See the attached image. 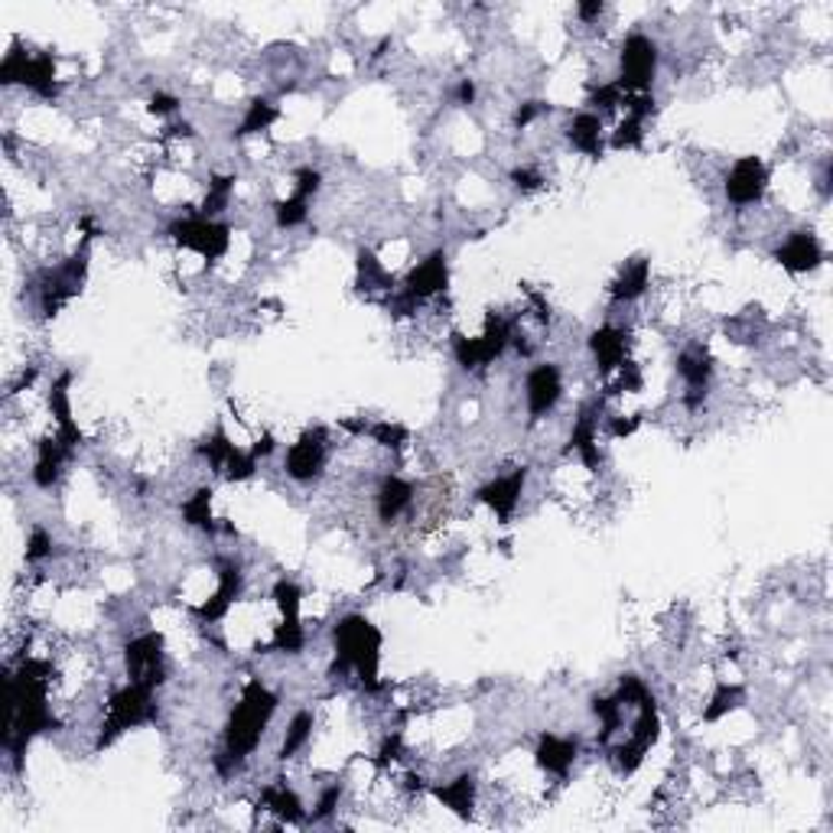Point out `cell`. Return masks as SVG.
<instances>
[{
	"instance_id": "obj_12",
	"label": "cell",
	"mask_w": 833,
	"mask_h": 833,
	"mask_svg": "<svg viewBox=\"0 0 833 833\" xmlns=\"http://www.w3.org/2000/svg\"><path fill=\"white\" fill-rule=\"evenodd\" d=\"M648 287H652V261L632 258V261L622 264L619 277L609 284V300L616 307H632L648 294Z\"/></svg>"
},
{
	"instance_id": "obj_13",
	"label": "cell",
	"mask_w": 833,
	"mask_h": 833,
	"mask_svg": "<svg viewBox=\"0 0 833 833\" xmlns=\"http://www.w3.org/2000/svg\"><path fill=\"white\" fill-rule=\"evenodd\" d=\"M567 141L576 154L590 157V160H599L603 151H606V131H603V118L593 115V111H576L570 128H567Z\"/></svg>"
},
{
	"instance_id": "obj_18",
	"label": "cell",
	"mask_w": 833,
	"mask_h": 833,
	"mask_svg": "<svg viewBox=\"0 0 833 833\" xmlns=\"http://www.w3.org/2000/svg\"><path fill=\"white\" fill-rule=\"evenodd\" d=\"M182 517H186V524H192L205 534H215L218 524L212 517V489H199L195 496L182 501Z\"/></svg>"
},
{
	"instance_id": "obj_16",
	"label": "cell",
	"mask_w": 833,
	"mask_h": 833,
	"mask_svg": "<svg viewBox=\"0 0 833 833\" xmlns=\"http://www.w3.org/2000/svg\"><path fill=\"white\" fill-rule=\"evenodd\" d=\"M277 105L271 102V98H254L251 105H248V111H245V118H241V124H238V131H235V138H251V134H264L274 121H277Z\"/></svg>"
},
{
	"instance_id": "obj_15",
	"label": "cell",
	"mask_w": 833,
	"mask_h": 833,
	"mask_svg": "<svg viewBox=\"0 0 833 833\" xmlns=\"http://www.w3.org/2000/svg\"><path fill=\"white\" fill-rule=\"evenodd\" d=\"M313 729H317V716L310 713V710H300L294 719H290V726H287V733H284V742H281V752H277V759L281 762H290V759H297L307 746H310V739H313Z\"/></svg>"
},
{
	"instance_id": "obj_5",
	"label": "cell",
	"mask_w": 833,
	"mask_h": 833,
	"mask_svg": "<svg viewBox=\"0 0 833 833\" xmlns=\"http://www.w3.org/2000/svg\"><path fill=\"white\" fill-rule=\"evenodd\" d=\"M563 401V371L557 361H540L527 371L524 378V407H527V420L537 424L544 417H550L557 410V404Z\"/></svg>"
},
{
	"instance_id": "obj_3",
	"label": "cell",
	"mask_w": 833,
	"mask_h": 833,
	"mask_svg": "<svg viewBox=\"0 0 833 833\" xmlns=\"http://www.w3.org/2000/svg\"><path fill=\"white\" fill-rule=\"evenodd\" d=\"M658 66H662V49H658V43H655L648 33H629L626 43H622V49H619V75H616V85H619L626 95L652 92L655 75H658Z\"/></svg>"
},
{
	"instance_id": "obj_4",
	"label": "cell",
	"mask_w": 833,
	"mask_h": 833,
	"mask_svg": "<svg viewBox=\"0 0 833 833\" xmlns=\"http://www.w3.org/2000/svg\"><path fill=\"white\" fill-rule=\"evenodd\" d=\"M330 463V433L326 430H307L297 443L287 447L284 453V473L287 479L300 483V486H313L323 479Z\"/></svg>"
},
{
	"instance_id": "obj_24",
	"label": "cell",
	"mask_w": 833,
	"mask_h": 833,
	"mask_svg": "<svg viewBox=\"0 0 833 833\" xmlns=\"http://www.w3.org/2000/svg\"><path fill=\"white\" fill-rule=\"evenodd\" d=\"M456 102H460V105H473V102H476V82H473V79H460V85H456Z\"/></svg>"
},
{
	"instance_id": "obj_2",
	"label": "cell",
	"mask_w": 833,
	"mask_h": 833,
	"mask_svg": "<svg viewBox=\"0 0 833 833\" xmlns=\"http://www.w3.org/2000/svg\"><path fill=\"white\" fill-rule=\"evenodd\" d=\"M381 665V632L365 616H342L333 629V665L330 677L355 674L365 693H378L388 683L378 677Z\"/></svg>"
},
{
	"instance_id": "obj_23",
	"label": "cell",
	"mask_w": 833,
	"mask_h": 833,
	"mask_svg": "<svg viewBox=\"0 0 833 833\" xmlns=\"http://www.w3.org/2000/svg\"><path fill=\"white\" fill-rule=\"evenodd\" d=\"M606 13V3H599V0H593V3H576V16L583 20V23H593L596 16H603Z\"/></svg>"
},
{
	"instance_id": "obj_19",
	"label": "cell",
	"mask_w": 833,
	"mask_h": 833,
	"mask_svg": "<svg viewBox=\"0 0 833 833\" xmlns=\"http://www.w3.org/2000/svg\"><path fill=\"white\" fill-rule=\"evenodd\" d=\"M52 554H56V540H52V534L46 531V527H33L29 531V540H26V563L29 567H39V563H46V560H52Z\"/></svg>"
},
{
	"instance_id": "obj_22",
	"label": "cell",
	"mask_w": 833,
	"mask_h": 833,
	"mask_svg": "<svg viewBox=\"0 0 833 833\" xmlns=\"http://www.w3.org/2000/svg\"><path fill=\"white\" fill-rule=\"evenodd\" d=\"M179 105H182V102H179L176 95H169V92H154L147 108H151V115H157V118H169V115L179 111Z\"/></svg>"
},
{
	"instance_id": "obj_17",
	"label": "cell",
	"mask_w": 833,
	"mask_h": 833,
	"mask_svg": "<svg viewBox=\"0 0 833 833\" xmlns=\"http://www.w3.org/2000/svg\"><path fill=\"white\" fill-rule=\"evenodd\" d=\"M742 700H746V693H742L739 683H716V690L710 693V700H706V706H703V719H706V723H716V719H723L726 713H733Z\"/></svg>"
},
{
	"instance_id": "obj_7",
	"label": "cell",
	"mask_w": 833,
	"mask_h": 833,
	"mask_svg": "<svg viewBox=\"0 0 833 833\" xmlns=\"http://www.w3.org/2000/svg\"><path fill=\"white\" fill-rule=\"evenodd\" d=\"M524 486H527V469H524V466H514L511 473L492 476L486 486H479V489H476V501L486 504V508H492V514L499 517L501 524H508L511 514H514L517 504H521Z\"/></svg>"
},
{
	"instance_id": "obj_9",
	"label": "cell",
	"mask_w": 833,
	"mask_h": 833,
	"mask_svg": "<svg viewBox=\"0 0 833 833\" xmlns=\"http://www.w3.org/2000/svg\"><path fill=\"white\" fill-rule=\"evenodd\" d=\"M629 345H632V333H629V326H619V323H603L590 335V352L606 378H612L622 365L632 361Z\"/></svg>"
},
{
	"instance_id": "obj_1",
	"label": "cell",
	"mask_w": 833,
	"mask_h": 833,
	"mask_svg": "<svg viewBox=\"0 0 833 833\" xmlns=\"http://www.w3.org/2000/svg\"><path fill=\"white\" fill-rule=\"evenodd\" d=\"M274 710H277V693L261 677L248 680V687L241 690V697L225 723L222 752L215 755V772L222 778H235L241 772V765L258 752Z\"/></svg>"
},
{
	"instance_id": "obj_8",
	"label": "cell",
	"mask_w": 833,
	"mask_h": 833,
	"mask_svg": "<svg viewBox=\"0 0 833 833\" xmlns=\"http://www.w3.org/2000/svg\"><path fill=\"white\" fill-rule=\"evenodd\" d=\"M775 261L792 274H811L824 264V245L814 231L798 228L782 238V245L775 248Z\"/></svg>"
},
{
	"instance_id": "obj_20",
	"label": "cell",
	"mask_w": 833,
	"mask_h": 833,
	"mask_svg": "<svg viewBox=\"0 0 833 833\" xmlns=\"http://www.w3.org/2000/svg\"><path fill=\"white\" fill-rule=\"evenodd\" d=\"M342 795H345V785H342V782L326 785V788L320 792L313 811H310V821H326V818H333L335 811H338V805H342Z\"/></svg>"
},
{
	"instance_id": "obj_10",
	"label": "cell",
	"mask_w": 833,
	"mask_h": 833,
	"mask_svg": "<svg viewBox=\"0 0 833 833\" xmlns=\"http://www.w3.org/2000/svg\"><path fill=\"white\" fill-rule=\"evenodd\" d=\"M580 759V742L573 736H557V733H544L537 739V749H534V762L540 772L554 775V778H567L570 769L576 765Z\"/></svg>"
},
{
	"instance_id": "obj_14",
	"label": "cell",
	"mask_w": 833,
	"mask_h": 833,
	"mask_svg": "<svg viewBox=\"0 0 833 833\" xmlns=\"http://www.w3.org/2000/svg\"><path fill=\"white\" fill-rule=\"evenodd\" d=\"M433 795L443 808H450L460 818H469L476 811V775L473 772H460L450 782L433 785Z\"/></svg>"
},
{
	"instance_id": "obj_6",
	"label": "cell",
	"mask_w": 833,
	"mask_h": 833,
	"mask_svg": "<svg viewBox=\"0 0 833 833\" xmlns=\"http://www.w3.org/2000/svg\"><path fill=\"white\" fill-rule=\"evenodd\" d=\"M723 189H726V199L739 212H746V209H752V205H759L765 199V192H769V167L759 157H742V160H736L729 167Z\"/></svg>"
},
{
	"instance_id": "obj_21",
	"label": "cell",
	"mask_w": 833,
	"mask_h": 833,
	"mask_svg": "<svg viewBox=\"0 0 833 833\" xmlns=\"http://www.w3.org/2000/svg\"><path fill=\"white\" fill-rule=\"evenodd\" d=\"M511 182H514V189H521V192H534V189H540V186L547 182V176L537 167H531V164H521V167L511 169Z\"/></svg>"
},
{
	"instance_id": "obj_11",
	"label": "cell",
	"mask_w": 833,
	"mask_h": 833,
	"mask_svg": "<svg viewBox=\"0 0 833 833\" xmlns=\"http://www.w3.org/2000/svg\"><path fill=\"white\" fill-rule=\"evenodd\" d=\"M417 501V486L404 476H384L374 489V514L381 524H397Z\"/></svg>"
}]
</instances>
